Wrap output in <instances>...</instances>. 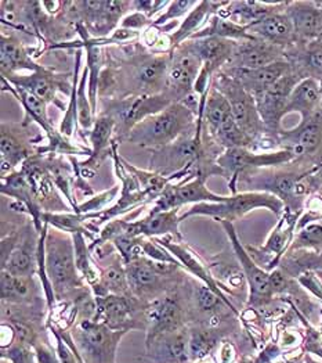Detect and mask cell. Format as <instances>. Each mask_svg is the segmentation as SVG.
<instances>
[{
	"mask_svg": "<svg viewBox=\"0 0 322 363\" xmlns=\"http://www.w3.org/2000/svg\"><path fill=\"white\" fill-rule=\"evenodd\" d=\"M75 248L68 238L59 235H47L45 242V269L42 284L52 305L54 298L61 300L75 287H82L81 277L78 276V267L74 257Z\"/></svg>",
	"mask_w": 322,
	"mask_h": 363,
	"instance_id": "cell-1",
	"label": "cell"
},
{
	"mask_svg": "<svg viewBox=\"0 0 322 363\" xmlns=\"http://www.w3.org/2000/svg\"><path fill=\"white\" fill-rule=\"evenodd\" d=\"M195 113L183 103H172L169 107L139 122L127 136L130 143L142 147L159 149L184 136L192 125Z\"/></svg>",
	"mask_w": 322,
	"mask_h": 363,
	"instance_id": "cell-2",
	"label": "cell"
},
{
	"mask_svg": "<svg viewBox=\"0 0 322 363\" xmlns=\"http://www.w3.org/2000/svg\"><path fill=\"white\" fill-rule=\"evenodd\" d=\"M255 208H267L275 215H281L285 210V204L275 196L262 193V191H245L236 193L231 197H227L223 203H200L195 204L191 210L181 216V220L192 215H205L212 216L220 222H234L236 219L245 216L248 212Z\"/></svg>",
	"mask_w": 322,
	"mask_h": 363,
	"instance_id": "cell-3",
	"label": "cell"
},
{
	"mask_svg": "<svg viewBox=\"0 0 322 363\" xmlns=\"http://www.w3.org/2000/svg\"><path fill=\"white\" fill-rule=\"evenodd\" d=\"M126 333L125 330H113L101 322L84 319L76 326L74 338L84 362L115 363L117 344Z\"/></svg>",
	"mask_w": 322,
	"mask_h": 363,
	"instance_id": "cell-4",
	"label": "cell"
},
{
	"mask_svg": "<svg viewBox=\"0 0 322 363\" xmlns=\"http://www.w3.org/2000/svg\"><path fill=\"white\" fill-rule=\"evenodd\" d=\"M214 88L226 96L235 122L255 142L263 133L264 125L253 94L224 72L216 77Z\"/></svg>",
	"mask_w": 322,
	"mask_h": 363,
	"instance_id": "cell-5",
	"label": "cell"
},
{
	"mask_svg": "<svg viewBox=\"0 0 322 363\" xmlns=\"http://www.w3.org/2000/svg\"><path fill=\"white\" fill-rule=\"evenodd\" d=\"M202 69V60L197 52L194 42H185L176 48V55L171 59L166 77V96L176 103L184 101L194 93L197 79Z\"/></svg>",
	"mask_w": 322,
	"mask_h": 363,
	"instance_id": "cell-6",
	"label": "cell"
},
{
	"mask_svg": "<svg viewBox=\"0 0 322 363\" xmlns=\"http://www.w3.org/2000/svg\"><path fill=\"white\" fill-rule=\"evenodd\" d=\"M280 142L285 150L292 152L294 160L316 168L322 164V108L310 120L300 122L292 130L281 132Z\"/></svg>",
	"mask_w": 322,
	"mask_h": 363,
	"instance_id": "cell-7",
	"label": "cell"
},
{
	"mask_svg": "<svg viewBox=\"0 0 322 363\" xmlns=\"http://www.w3.org/2000/svg\"><path fill=\"white\" fill-rule=\"evenodd\" d=\"M304 78L300 77L294 69L278 82H275L268 89L256 93L253 97L256 100L258 111L264 125V130L275 135L281 133V120L285 117V107L292 93L293 88Z\"/></svg>",
	"mask_w": 322,
	"mask_h": 363,
	"instance_id": "cell-8",
	"label": "cell"
},
{
	"mask_svg": "<svg viewBox=\"0 0 322 363\" xmlns=\"http://www.w3.org/2000/svg\"><path fill=\"white\" fill-rule=\"evenodd\" d=\"M294 160L292 152L289 150H281L277 152H264L256 154L249 152L248 149H229L217 158V167L222 169L226 178H233L230 183L233 193L236 194L235 182L241 174L263 169L265 167L282 165Z\"/></svg>",
	"mask_w": 322,
	"mask_h": 363,
	"instance_id": "cell-9",
	"label": "cell"
},
{
	"mask_svg": "<svg viewBox=\"0 0 322 363\" xmlns=\"http://www.w3.org/2000/svg\"><path fill=\"white\" fill-rule=\"evenodd\" d=\"M222 225L224 226L229 239L233 244L235 255L241 264V268L243 271V277L248 281L249 286V305L252 306H260L268 303L275 294L272 291L271 283H270V272L264 271L262 267L256 264V261L251 257V254L246 251V248L241 244L236 233H235L234 225L231 222L223 220Z\"/></svg>",
	"mask_w": 322,
	"mask_h": 363,
	"instance_id": "cell-10",
	"label": "cell"
},
{
	"mask_svg": "<svg viewBox=\"0 0 322 363\" xmlns=\"http://www.w3.org/2000/svg\"><path fill=\"white\" fill-rule=\"evenodd\" d=\"M297 218L299 215L285 211L280 223L274 228L263 247H245L251 257L264 271L272 272L275 267L280 265L282 257L288 252L293 242V230L297 226Z\"/></svg>",
	"mask_w": 322,
	"mask_h": 363,
	"instance_id": "cell-11",
	"label": "cell"
},
{
	"mask_svg": "<svg viewBox=\"0 0 322 363\" xmlns=\"http://www.w3.org/2000/svg\"><path fill=\"white\" fill-rule=\"evenodd\" d=\"M200 132L197 136H183L172 145L154 150L151 158V169L161 175L168 177L190 167L201 155Z\"/></svg>",
	"mask_w": 322,
	"mask_h": 363,
	"instance_id": "cell-12",
	"label": "cell"
},
{
	"mask_svg": "<svg viewBox=\"0 0 322 363\" xmlns=\"http://www.w3.org/2000/svg\"><path fill=\"white\" fill-rule=\"evenodd\" d=\"M206 177L198 175L197 179L187 182L181 186L168 187L161 199L156 201L154 212L171 211L180 208L183 204L188 203H223L227 200L226 196H219L212 193L205 186Z\"/></svg>",
	"mask_w": 322,
	"mask_h": 363,
	"instance_id": "cell-13",
	"label": "cell"
},
{
	"mask_svg": "<svg viewBox=\"0 0 322 363\" xmlns=\"http://www.w3.org/2000/svg\"><path fill=\"white\" fill-rule=\"evenodd\" d=\"M146 322L149 325L146 334V347L155 342L166 334L173 333L181 329L183 325V309L173 297L156 298L148 306Z\"/></svg>",
	"mask_w": 322,
	"mask_h": 363,
	"instance_id": "cell-14",
	"label": "cell"
},
{
	"mask_svg": "<svg viewBox=\"0 0 322 363\" xmlns=\"http://www.w3.org/2000/svg\"><path fill=\"white\" fill-rule=\"evenodd\" d=\"M285 49L253 38L236 45L234 55L227 65L229 68L258 69L277 61L285 60Z\"/></svg>",
	"mask_w": 322,
	"mask_h": 363,
	"instance_id": "cell-15",
	"label": "cell"
},
{
	"mask_svg": "<svg viewBox=\"0 0 322 363\" xmlns=\"http://www.w3.org/2000/svg\"><path fill=\"white\" fill-rule=\"evenodd\" d=\"M173 101L166 94H152V96H139L130 97L123 101H119L114 114H110L119 120L122 125L130 132L139 122L146 120L148 117L161 113L166 107H169Z\"/></svg>",
	"mask_w": 322,
	"mask_h": 363,
	"instance_id": "cell-16",
	"label": "cell"
},
{
	"mask_svg": "<svg viewBox=\"0 0 322 363\" xmlns=\"http://www.w3.org/2000/svg\"><path fill=\"white\" fill-rule=\"evenodd\" d=\"M246 28L253 38L280 46L285 50L297 43L292 20L287 14V9L271 13Z\"/></svg>",
	"mask_w": 322,
	"mask_h": 363,
	"instance_id": "cell-17",
	"label": "cell"
},
{
	"mask_svg": "<svg viewBox=\"0 0 322 363\" xmlns=\"http://www.w3.org/2000/svg\"><path fill=\"white\" fill-rule=\"evenodd\" d=\"M287 14L292 20L297 43H309L321 39L322 3L292 1L287 6Z\"/></svg>",
	"mask_w": 322,
	"mask_h": 363,
	"instance_id": "cell-18",
	"label": "cell"
},
{
	"mask_svg": "<svg viewBox=\"0 0 322 363\" xmlns=\"http://www.w3.org/2000/svg\"><path fill=\"white\" fill-rule=\"evenodd\" d=\"M291 71H293L292 64L288 60H281L258 69L227 68L224 74L234 78L246 91L255 96L256 93H260L272 86Z\"/></svg>",
	"mask_w": 322,
	"mask_h": 363,
	"instance_id": "cell-19",
	"label": "cell"
},
{
	"mask_svg": "<svg viewBox=\"0 0 322 363\" xmlns=\"http://www.w3.org/2000/svg\"><path fill=\"white\" fill-rule=\"evenodd\" d=\"M134 303L125 297V296H104L97 297V312H96V322H101L107 325L113 330H125L134 329L136 326L133 322L134 315Z\"/></svg>",
	"mask_w": 322,
	"mask_h": 363,
	"instance_id": "cell-20",
	"label": "cell"
},
{
	"mask_svg": "<svg viewBox=\"0 0 322 363\" xmlns=\"http://www.w3.org/2000/svg\"><path fill=\"white\" fill-rule=\"evenodd\" d=\"M178 208L171 211L151 212L146 218L136 222H123V235L130 238H154L163 235H175L181 239L178 232Z\"/></svg>",
	"mask_w": 322,
	"mask_h": 363,
	"instance_id": "cell-21",
	"label": "cell"
},
{
	"mask_svg": "<svg viewBox=\"0 0 322 363\" xmlns=\"http://www.w3.org/2000/svg\"><path fill=\"white\" fill-rule=\"evenodd\" d=\"M171 65V57L156 56L144 59L139 62L133 71L132 81L136 88L143 93V96L155 94L166 85V77Z\"/></svg>",
	"mask_w": 322,
	"mask_h": 363,
	"instance_id": "cell-22",
	"label": "cell"
},
{
	"mask_svg": "<svg viewBox=\"0 0 322 363\" xmlns=\"http://www.w3.org/2000/svg\"><path fill=\"white\" fill-rule=\"evenodd\" d=\"M321 94L318 81L314 78L301 79L289 94L285 116L291 113H299L301 122L310 120L314 114L321 110Z\"/></svg>",
	"mask_w": 322,
	"mask_h": 363,
	"instance_id": "cell-23",
	"label": "cell"
},
{
	"mask_svg": "<svg viewBox=\"0 0 322 363\" xmlns=\"http://www.w3.org/2000/svg\"><path fill=\"white\" fill-rule=\"evenodd\" d=\"M127 281L134 294L142 297H155L162 287L163 274L156 272L146 258H137L126 264Z\"/></svg>",
	"mask_w": 322,
	"mask_h": 363,
	"instance_id": "cell-24",
	"label": "cell"
},
{
	"mask_svg": "<svg viewBox=\"0 0 322 363\" xmlns=\"http://www.w3.org/2000/svg\"><path fill=\"white\" fill-rule=\"evenodd\" d=\"M8 250L1 251V271L16 276H32L38 264V250L32 251L30 244H20L17 238H8Z\"/></svg>",
	"mask_w": 322,
	"mask_h": 363,
	"instance_id": "cell-25",
	"label": "cell"
},
{
	"mask_svg": "<svg viewBox=\"0 0 322 363\" xmlns=\"http://www.w3.org/2000/svg\"><path fill=\"white\" fill-rule=\"evenodd\" d=\"M278 267L291 279H299L307 272H321L322 254L309 248L288 250Z\"/></svg>",
	"mask_w": 322,
	"mask_h": 363,
	"instance_id": "cell-26",
	"label": "cell"
},
{
	"mask_svg": "<svg viewBox=\"0 0 322 363\" xmlns=\"http://www.w3.org/2000/svg\"><path fill=\"white\" fill-rule=\"evenodd\" d=\"M303 46L297 50V55L291 57L289 62L293 69L300 74L301 78H322V42L314 40L309 43H301Z\"/></svg>",
	"mask_w": 322,
	"mask_h": 363,
	"instance_id": "cell-27",
	"label": "cell"
},
{
	"mask_svg": "<svg viewBox=\"0 0 322 363\" xmlns=\"http://www.w3.org/2000/svg\"><path fill=\"white\" fill-rule=\"evenodd\" d=\"M0 59H1V72L4 77L13 75L14 71L25 68L38 71L40 67L36 65L30 60L27 55L25 49L23 48L21 42H18L16 38H6L1 36V45H0Z\"/></svg>",
	"mask_w": 322,
	"mask_h": 363,
	"instance_id": "cell-28",
	"label": "cell"
},
{
	"mask_svg": "<svg viewBox=\"0 0 322 363\" xmlns=\"http://www.w3.org/2000/svg\"><path fill=\"white\" fill-rule=\"evenodd\" d=\"M156 242H159L161 245H163L166 250H169V251L172 252V255L176 258L177 261H178L188 272L198 276V277L205 283L207 287H210L214 293H217L220 297H223L226 301H229V300L224 297V294H223L222 289L219 287V284H217V283L213 280V277L207 273L205 267L202 265V262H201L190 250L184 248V247L180 245V244H173V242H171V239H162V240H156Z\"/></svg>",
	"mask_w": 322,
	"mask_h": 363,
	"instance_id": "cell-29",
	"label": "cell"
},
{
	"mask_svg": "<svg viewBox=\"0 0 322 363\" xmlns=\"http://www.w3.org/2000/svg\"><path fill=\"white\" fill-rule=\"evenodd\" d=\"M229 1H198L194 10L188 14L185 21L181 24V27L175 32L172 38V46L178 48L185 39L192 38L197 30L205 23L206 18L210 13L216 10H222V7H226Z\"/></svg>",
	"mask_w": 322,
	"mask_h": 363,
	"instance_id": "cell-30",
	"label": "cell"
},
{
	"mask_svg": "<svg viewBox=\"0 0 322 363\" xmlns=\"http://www.w3.org/2000/svg\"><path fill=\"white\" fill-rule=\"evenodd\" d=\"M7 78L11 84L16 85V88H23L27 91L36 94L40 100H43L45 103H49L54 99L56 94V78L54 75L46 72L43 68H39L38 71H35V74H32L30 77H14V75H8L4 77Z\"/></svg>",
	"mask_w": 322,
	"mask_h": 363,
	"instance_id": "cell-31",
	"label": "cell"
},
{
	"mask_svg": "<svg viewBox=\"0 0 322 363\" xmlns=\"http://www.w3.org/2000/svg\"><path fill=\"white\" fill-rule=\"evenodd\" d=\"M32 276H16L1 271V300L10 303H32L35 297Z\"/></svg>",
	"mask_w": 322,
	"mask_h": 363,
	"instance_id": "cell-32",
	"label": "cell"
},
{
	"mask_svg": "<svg viewBox=\"0 0 322 363\" xmlns=\"http://www.w3.org/2000/svg\"><path fill=\"white\" fill-rule=\"evenodd\" d=\"M207 36H217L223 39H229L233 42H245L253 39V36L248 32V28L239 26L230 18H224L219 14L213 16L209 21V26L202 32H198L192 36V39H202Z\"/></svg>",
	"mask_w": 322,
	"mask_h": 363,
	"instance_id": "cell-33",
	"label": "cell"
},
{
	"mask_svg": "<svg viewBox=\"0 0 322 363\" xmlns=\"http://www.w3.org/2000/svg\"><path fill=\"white\" fill-rule=\"evenodd\" d=\"M1 174L4 175L6 171L11 169L14 165L21 162L27 155L28 152L18 139L17 135H14L10 129L6 130V128H1Z\"/></svg>",
	"mask_w": 322,
	"mask_h": 363,
	"instance_id": "cell-34",
	"label": "cell"
},
{
	"mask_svg": "<svg viewBox=\"0 0 322 363\" xmlns=\"http://www.w3.org/2000/svg\"><path fill=\"white\" fill-rule=\"evenodd\" d=\"M163 361L169 363H187L190 358V333L187 330L180 329L173 333L163 335Z\"/></svg>",
	"mask_w": 322,
	"mask_h": 363,
	"instance_id": "cell-35",
	"label": "cell"
},
{
	"mask_svg": "<svg viewBox=\"0 0 322 363\" xmlns=\"http://www.w3.org/2000/svg\"><path fill=\"white\" fill-rule=\"evenodd\" d=\"M220 341V334L210 329H194L190 332V358L191 361H202L214 350Z\"/></svg>",
	"mask_w": 322,
	"mask_h": 363,
	"instance_id": "cell-36",
	"label": "cell"
},
{
	"mask_svg": "<svg viewBox=\"0 0 322 363\" xmlns=\"http://www.w3.org/2000/svg\"><path fill=\"white\" fill-rule=\"evenodd\" d=\"M115 123H117L115 118L111 117L110 114L101 116L94 121L90 132V142L93 145V157H91L93 160L96 157H100L101 152L108 147Z\"/></svg>",
	"mask_w": 322,
	"mask_h": 363,
	"instance_id": "cell-37",
	"label": "cell"
},
{
	"mask_svg": "<svg viewBox=\"0 0 322 363\" xmlns=\"http://www.w3.org/2000/svg\"><path fill=\"white\" fill-rule=\"evenodd\" d=\"M14 93L20 97V100L30 118L33 121L38 122L47 133H50V126H49L47 114H46V103L43 100H40L36 94L30 93L27 89H23V88H16Z\"/></svg>",
	"mask_w": 322,
	"mask_h": 363,
	"instance_id": "cell-38",
	"label": "cell"
},
{
	"mask_svg": "<svg viewBox=\"0 0 322 363\" xmlns=\"http://www.w3.org/2000/svg\"><path fill=\"white\" fill-rule=\"evenodd\" d=\"M103 287L104 294L111 293L115 296H122L126 294L129 290V281H127V274H126V268H123L119 261L111 264L105 272L103 274Z\"/></svg>",
	"mask_w": 322,
	"mask_h": 363,
	"instance_id": "cell-39",
	"label": "cell"
},
{
	"mask_svg": "<svg viewBox=\"0 0 322 363\" xmlns=\"http://www.w3.org/2000/svg\"><path fill=\"white\" fill-rule=\"evenodd\" d=\"M40 220L46 225H52L62 232L68 233H85L86 228L84 226L85 218L81 215H71V213H52V212H42Z\"/></svg>",
	"mask_w": 322,
	"mask_h": 363,
	"instance_id": "cell-40",
	"label": "cell"
},
{
	"mask_svg": "<svg viewBox=\"0 0 322 363\" xmlns=\"http://www.w3.org/2000/svg\"><path fill=\"white\" fill-rule=\"evenodd\" d=\"M86 52H88V82H90V104L93 111L97 108V85H98V75H100V67H101V48L91 40L86 42Z\"/></svg>",
	"mask_w": 322,
	"mask_h": 363,
	"instance_id": "cell-41",
	"label": "cell"
},
{
	"mask_svg": "<svg viewBox=\"0 0 322 363\" xmlns=\"http://www.w3.org/2000/svg\"><path fill=\"white\" fill-rule=\"evenodd\" d=\"M309 248L322 254V220L310 223L299 230L289 250Z\"/></svg>",
	"mask_w": 322,
	"mask_h": 363,
	"instance_id": "cell-42",
	"label": "cell"
},
{
	"mask_svg": "<svg viewBox=\"0 0 322 363\" xmlns=\"http://www.w3.org/2000/svg\"><path fill=\"white\" fill-rule=\"evenodd\" d=\"M74 248H75V261H76L78 271L88 280L90 284H93L94 281H98L97 272L91 265L88 247L85 242L84 233L74 235Z\"/></svg>",
	"mask_w": 322,
	"mask_h": 363,
	"instance_id": "cell-43",
	"label": "cell"
},
{
	"mask_svg": "<svg viewBox=\"0 0 322 363\" xmlns=\"http://www.w3.org/2000/svg\"><path fill=\"white\" fill-rule=\"evenodd\" d=\"M132 6V3L127 1H103V7L100 11V16L97 21L94 23L97 26V30H101V33H108L117 20L122 17V14L126 11V9Z\"/></svg>",
	"mask_w": 322,
	"mask_h": 363,
	"instance_id": "cell-44",
	"label": "cell"
},
{
	"mask_svg": "<svg viewBox=\"0 0 322 363\" xmlns=\"http://www.w3.org/2000/svg\"><path fill=\"white\" fill-rule=\"evenodd\" d=\"M195 294H197V301L198 305L202 311L205 312H219L220 308H223L224 305H227L235 315H238L236 309L234 308V305L230 303V301H226L223 297H220L217 293H214L210 287H207L206 284H201V286H197L195 289Z\"/></svg>",
	"mask_w": 322,
	"mask_h": 363,
	"instance_id": "cell-45",
	"label": "cell"
},
{
	"mask_svg": "<svg viewBox=\"0 0 322 363\" xmlns=\"http://www.w3.org/2000/svg\"><path fill=\"white\" fill-rule=\"evenodd\" d=\"M1 358L11 363H35V352L30 344L16 341L6 348H1Z\"/></svg>",
	"mask_w": 322,
	"mask_h": 363,
	"instance_id": "cell-46",
	"label": "cell"
},
{
	"mask_svg": "<svg viewBox=\"0 0 322 363\" xmlns=\"http://www.w3.org/2000/svg\"><path fill=\"white\" fill-rule=\"evenodd\" d=\"M197 4H198L197 1H190V0H185V1H171L169 3V9L166 10V13L162 14L155 24L159 26V24L166 23L168 20L178 18V17L184 16L187 11H190V9H192Z\"/></svg>",
	"mask_w": 322,
	"mask_h": 363,
	"instance_id": "cell-47",
	"label": "cell"
},
{
	"mask_svg": "<svg viewBox=\"0 0 322 363\" xmlns=\"http://www.w3.org/2000/svg\"><path fill=\"white\" fill-rule=\"evenodd\" d=\"M299 283L306 287L310 293H313L317 298L322 301V283L320 276L317 273L307 272L301 274L299 279Z\"/></svg>",
	"mask_w": 322,
	"mask_h": 363,
	"instance_id": "cell-48",
	"label": "cell"
},
{
	"mask_svg": "<svg viewBox=\"0 0 322 363\" xmlns=\"http://www.w3.org/2000/svg\"><path fill=\"white\" fill-rule=\"evenodd\" d=\"M169 4V1H155V0H148V1H133V6H136V10L143 13L144 16H152L155 14L161 7H165Z\"/></svg>",
	"mask_w": 322,
	"mask_h": 363,
	"instance_id": "cell-49",
	"label": "cell"
},
{
	"mask_svg": "<svg viewBox=\"0 0 322 363\" xmlns=\"http://www.w3.org/2000/svg\"><path fill=\"white\" fill-rule=\"evenodd\" d=\"M146 23H148V17L144 16L143 13H134L129 17H126L123 21H122V28H126V30H133L134 28H143L146 27Z\"/></svg>",
	"mask_w": 322,
	"mask_h": 363,
	"instance_id": "cell-50",
	"label": "cell"
},
{
	"mask_svg": "<svg viewBox=\"0 0 322 363\" xmlns=\"http://www.w3.org/2000/svg\"><path fill=\"white\" fill-rule=\"evenodd\" d=\"M235 348L231 342H224L222 347L220 359L222 363H233L235 361Z\"/></svg>",
	"mask_w": 322,
	"mask_h": 363,
	"instance_id": "cell-51",
	"label": "cell"
},
{
	"mask_svg": "<svg viewBox=\"0 0 322 363\" xmlns=\"http://www.w3.org/2000/svg\"><path fill=\"white\" fill-rule=\"evenodd\" d=\"M311 178H313V182H314V187H316V191L318 193H322V164L321 165H318V167H316V168H313V171H311Z\"/></svg>",
	"mask_w": 322,
	"mask_h": 363,
	"instance_id": "cell-52",
	"label": "cell"
},
{
	"mask_svg": "<svg viewBox=\"0 0 322 363\" xmlns=\"http://www.w3.org/2000/svg\"><path fill=\"white\" fill-rule=\"evenodd\" d=\"M304 363H322V361H316L310 354L304 355Z\"/></svg>",
	"mask_w": 322,
	"mask_h": 363,
	"instance_id": "cell-53",
	"label": "cell"
},
{
	"mask_svg": "<svg viewBox=\"0 0 322 363\" xmlns=\"http://www.w3.org/2000/svg\"><path fill=\"white\" fill-rule=\"evenodd\" d=\"M318 85H320V94H321V106H322V78L318 79Z\"/></svg>",
	"mask_w": 322,
	"mask_h": 363,
	"instance_id": "cell-54",
	"label": "cell"
},
{
	"mask_svg": "<svg viewBox=\"0 0 322 363\" xmlns=\"http://www.w3.org/2000/svg\"><path fill=\"white\" fill-rule=\"evenodd\" d=\"M195 363H209V362H205V361H204V359H202V361H197V362Z\"/></svg>",
	"mask_w": 322,
	"mask_h": 363,
	"instance_id": "cell-55",
	"label": "cell"
},
{
	"mask_svg": "<svg viewBox=\"0 0 322 363\" xmlns=\"http://www.w3.org/2000/svg\"><path fill=\"white\" fill-rule=\"evenodd\" d=\"M317 274H318V276H320V279H321V280H322V271H321V272H317Z\"/></svg>",
	"mask_w": 322,
	"mask_h": 363,
	"instance_id": "cell-56",
	"label": "cell"
},
{
	"mask_svg": "<svg viewBox=\"0 0 322 363\" xmlns=\"http://www.w3.org/2000/svg\"><path fill=\"white\" fill-rule=\"evenodd\" d=\"M272 363H285V362H272ZM293 363H299V362H293Z\"/></svg>",
	"mask_w": 322,
	"mask_h": 363,
	"instance_id": "cell-57",
	"label": "cell"
},
{
	"mask_svg": "<svg viewBox=\"0 0 322 363\" xmlns=\"http://www.w3.org/2000/svg\"><path fill=\"white\" fill-rule=\"evenodd\" d=\"M320 40H321V42H322V36H321V39H320Z\"/></svg>",
	"mask_w": 322,
	"mask_h": 363,
	"instance_id": "cell-58",
	"label": "cell"
},
{
	"mask_svg": "<svg viewBox=\"0 0 322 363\" xmlns=\"http://www.w3.org/2000/svg\"><path fill=\"white\" fill-rule=\"evenodd\" d=\"M241 363H243V362H241Z\"/></svg>",
	"mask_w": 322,
	"mask_h": 363,
	"instance_id": "cell-59",
	"label": "cell"
}]
</instances>
